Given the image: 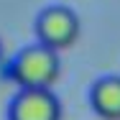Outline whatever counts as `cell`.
<instances>
[{"label": "cell", "instance_id": "6da1fadb", "mask_svg": "<svg viewBox=\"0 0 120 120\" xmlns=\"http://www.w3.org/2000/svg\"><path fill=\"white\" fill-rule=\"evenodd\" d=\"M5 74L21 90H51V84L61 74L59 51H54V49H49V46L36 41L31 46L21 49L10 59Z\"/></svg>", "mask_w": 120, "mask_h": 120}, {"label": "cell", "instance_id": "7a4b0ae2", "mask_svg": "<svg viewBox=\"0 0 120 120\" xmlns=\"http://www.w3.org/2000/svg\"><path fill=\"white\" fill-rule=\"evenodd\" d=\"M33 31H36L38 44L54 49V51H64V49L77 44L82 23H79V15L72 8H67V5H49V8H44L36 15Z\"/></svg>", "mask_w": 120, "mask_h": 120}, {"label": "cell", "instance_id": "3957f363", "mask_svg": "<svg viewBox=\"0 0 120 120\" xmlns=\"http://www.w3.org/2000/svg\"><path fill=\"white\" fill-rule=\"evenodd\" d=\"M8 120H61V102L51 90H21L8 105Z\"/></svg>", "mask_w": 120, "mask_h": 120}, {"label": "cell", "instance_id": "277c9868", "mask_svg": "<svg viewBox=\"0 0 120 120\" xmlns=\"http://www.w3.org/2000/svg\"><path fill=\"white\" fill-rule=\"evenodd\" d=\"M90 105L97 118L120 120V77H100L90 87Z\"/></svg>", "mask_w": 120, "mask_h": 120}, {"label": "cell", "instance_id": "5b68a950", "mask_svg": "<svg viewBox=\"0 0 120 120\" xmlns=\"http://www.w3.org/2000/svg\"><path fill=\"white\" fill-rule=\"evenodd\" d=\"M0 64H3V41H0Z\"/></svg>", "mask_w": 120, "mask_h": 120}]
</instances>
